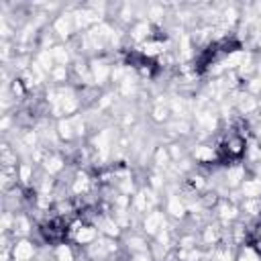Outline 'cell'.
Masks as SVG:
<instances>
[{
  "label": "cell",
  "mask_w": 261,
  "mask_h": 261,
  "mask_svg": "<svg viewBox=\"0 0 261 261\" xmlns=\"http://www.w3.org/2000/svg\"><path fill=\"white\" fill-rule=\"evenodd\" d=\"M141 232L149 239H155L165 226H167V214L163 208H153L141 218Z\"/></svg>",
  "instance_id": "6da1fadb"
},
{
  "label": "cell",
  "mask_w": 261,
  "mask_h": 261,
  "mask_svg": "<svg viewBox=\"0 0 261 261\" xmlns=\"http://www.w3.org/2000/svg\"><path fill=\"white\" fill-rule=\"evenodd\" d=\"M239 192H241L243 200H245V198H261V175H255V173L249 175V177L241 184Z\"/></svg>",
  "instance_id": "3957f363"
},
{
  "label": "cell",
  "mask_w": 261,
  "mask_h": 261,
  "mask_svg": "<svg viewBox=\"0 0 261 261\" xmlns=\"http://www.w3.org/2000/svg\"><path fill=\"white\" fill-rule=\"evenodd\" d=\"M234 261H261V253H257L253 249V245H243V247H239Z\"/></svg>",
  "instance_id": "277c9868"
},
{
  "label": "cell",
  "mask_w": 261,
  "mask_h": 261,
  "mask_svg": "<svg viewBox=\"0 0 261 261\" xmlns=\"http://www.w3.org/2000/svg\"><path fill=\"white\" fill-rule=\"evenodd\" d=\"M39 253V245L27 237V239H14L12 245V261H35Z\"/></svg>",
  "instance_id": "7a4b0ae2"
}]
</instances>
